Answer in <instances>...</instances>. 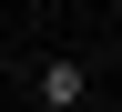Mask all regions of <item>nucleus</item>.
Segmentation results:
<instances>
[{
	"mask_svg": "<svg viewBox=\"0 0 122 112\" xmlns=\"http://www.w3.org/2000/svg\"><path fill=\"white\" fill-rule=\"evenodd\" d=\"M30 102H51V112H81V102H92V71H81L71 51H51L41 71H30Z\"/></svg>",
	"mask_w": 122,
	"mask_h": 112,
	"instance_id": "1",
	"label": "nucleus"
}]
</instances>
